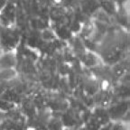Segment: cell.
Instances as JSON below:
<instances>
[{"label": "cell", "instance_id": "cell-10", "mask_svg": "<svg viewBox=\"0 0 130 130\" xmlns=\"http://www.w3.org/2000/svg\"><path fill=\"white\" fill-rule=\"evenodd\" d=\"M5 118H6V113L0 111V125L2 124V122L5 120Z\"/></svg>", "mask_w": 130, "mask_h": 130}, {"label": "cell", "instance_id": "cell-5", "mask_svg": "<svg viewBox=\"0 0 130 130\" xmlns=\"http://www.w3.org/2000/svg\"><path fill=\"white\" fill-rule=\"evenodd\" d=\"M17 77V71L14 68L12 69H1L0 70V81L1 82H6L14 80Z\"/></svg>", "mask_w": 130, "mask_h": 130}, {"label": "cell", "instance_id": "cell-1", "mask_svg": "<svg viewBox=\"0 0 130 130\" xmlns=\"http://www.w3.org/2000/svg\"><path fill=\"white\" fill-rule=\"evenodd\" d=\"M18 43V35L9 28L0 31V47L5 52H13Z\"/></svg>", "mask_w": 130, "mask_h": 130}, {"label": "cell", "instance_id": "cell-11", "mask_svg": "<svg viewBox=\"0 0 130 130\" xmlns=\"http://www.w3.org/2000/svg\"><path fill=\"white\" fill-rule=\"evenodd\" d=\"M2 53V49H1V47H0V54Z\"/></svg>", "mask_w": 130, "mask_h": 130}, {"label": "cell", "instance_id": "cell-9", "mask_svg": "<svg viewBox=\"0 0 130 130\" xmlns=\"http://www.w3.org/2000/svg\"><path fill=\"white\" fill-rule=\"evenodd\" d=\"M111 130H126V128L122 122H117L116 124H112Z\"/></svg>", "mask_w": 130, "mask_h": 130}, {"label": "cell", "instance_id": "cell-2", "mask_svg": "<svg viewBox=\"0 0 130 130\" xmlns=\"http://www.w3.org/2000/svg\"><path fill=\"white\" fill-rule=\"evenodd\" d=\"M15 19V6L10 3H6L0 9V23L5 28L12 25Z\"/></svg>", "mask_w": 130, "mask_h": 130}, {"label": "cell", "instance_id": "cell-8", "mask_svg": "<svg viewBox=\"0 0 130 130\" xmlns=\"http://www.w3.org/2000/svg\"><path fill=\"white\" fill-rule=\"evenodd\" d=\"M41 37L46 42H51L55 39V35L51 30H43L41 34Z\"/></svg>", "mask_w": 130, "mask_h": 130}, {"label": "cell", "instance_id": "cell-4", "mask_svg": "<svg viewBox=\"0 0 130 130\" xmlns=\"http://www.w3.org/2000/svg\"><path fill=\"white\" fill-rule=\"evenodd\" d=\"M16 56L13 52H5L0 54V70L12 69L15 67Z\"/></svg>", "mask_w": 130, "mask_h": 130}, {"label": "cell", "instance_id": "cell-6", "mask_svg": "<svg viewBox=\"0 0 130 130\" xmlns=\"http://www.w3.org/2000/svg\"><path fill=\"white\" fill-rule=\"evenodd\" d=\"M82 60H83V62L85 63V65L88 66V67H94L98 63L97 57L93 53H84Z\"/></svg>", "mask_w": 130, "mask_h": 130}, {"label": "cell", "instance_id": "cell-3", "mask_svg": "<svg viewBox=\"0 0 130 130\" xmlns=\"http://www.w3.org/2000/svg\"><path fill=\"white\" fill-rule=\"evenodd\" d=\"M109 118L112 119H123L124 116L128 112V103L126 101H121L114 105L108 109Z\"/></svg>", "mask_w": 130, "mask_h": 130}, {"label": "cell", "instance_id": "cell-7", "mask_svg": "<svg viewBox=\"0 0 130 130\" xmlns=\"http://www.w3.org/2000/svg\"><path fill=\"white\" fill-rule=\"evenodd\" d=\"M15 105L16 104L13 103L11 101L0 99V111L4 112V113H6V112L12 110L13 108H15Z\"/></svg>", "mask_w": 130, "mask_h": 130}]
</instances>
